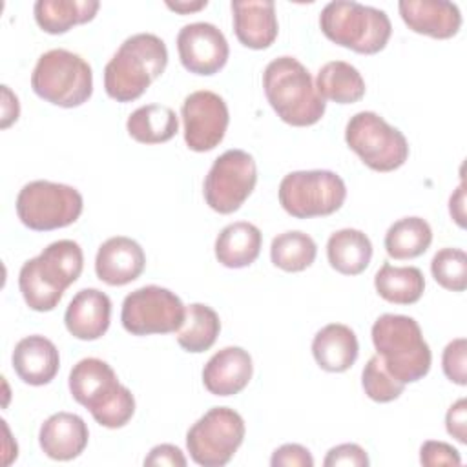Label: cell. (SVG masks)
Returning <instances> with one entry per match:
<instances>
[{
    "label": "cell",
    "mask_w": 467,
    "mask_h": 467,
    "mask_svg": "<svg viewBox=\"0 0 467 467\" xmlns=\"http://www.w3.org/2000/svg\"><path fill=\"white\" fill-rule=\"evenodd\" d=\"M166 5L171 9V11H177V13H192V11H199L202 7L208 5L206 0H199V2H166Z\"/></svg>",
    "instance_id": "cell-43"
},
{
    "label": "cell",
    "mask_w": 467,
    "mask_h": 467,
    "mask_svg": "<svg viewBox=\"0 0 467 467\" xmlns=\"http://www.w3.org/2000/svg\"><path fill=\"white\" fill-rule=\"evenodd\" d=\"M432 243L431 224L421 217H403L392 223L385 234V250L392 259H414Z\"/></svg>",
    "instance_id": "cell-30"
},
{
    "label": "cell",
    "mask_w": 467,
    "mask_h": 467,
    "mask_svg": "<svg viewBox=\"0 0 467 467\" xmlns=\"http://www.w3.org/2000/svg\"><path fill=\"white\" fill-rule=\"evenodd\" d=\"M99 7L97 0H36L33 13L42 31L62 35L73 26L93 20Z\"/></svg>",
    "instance_id": "cell-25"
},
{
    "label": "cell",
    "mask_w": 467,
    "mask_h": 467,
    "mask_svg": "<svg viewBox=\"0 0 467 467\" xmlns=\"http://www.w3.org/2000/svg\"><path fill=\"white\" fill-rule=\"evenodd\" d=\"M434 281L451 292L467 288V254L462 248H441L431 261Z\"/></svg>",
    "instance_id": "cell-33"
},
{
    "label": "cell",
    "mask_w": 467,
    "mask_h": 467,
    "mask_svg": "<svg viewBox=\"0 0 467 467\" xmlns=\"http://www.w3.org/2000/svg\"><path fill=\"white\" fill-rule=\"evenodd\" d=\"M370 336L383 365L401 383H414L431 370V348L414 317L383 314L374 321Z\"/></svg>",
    "instance_id": "cell-4"
},
{
    "label": "cell",
    "mask_w": 467,
    "mask_h": 467,
    "mask_svg": "<svg viewBox=\"0 0 467 467\" xmlns=\"http://www.w3.org/2000/svg\"><path fill=\"white\" fill-rule=\"evenodd\" d=\"M252 356L241 347H224L202 368V385L213 396L239 394L252 379Z\"/></svg>",
    "instance_id": "cell-18"
},
{
    "label": "cell",
    "mask_w": 467,
    "mask_h": 467,
    "mask_svg": "<svg viewBox=\"0 0 467 467\" xmlns=\"http://www.w3.org/2000/svg\"><path fill=\"white\" fill-rule=\"evenodd\" d=\"M89 431L86 421L73 412L51 414L38 431V443L44 454L57 462H69L80 456L88 445Z\"/></svg>",
    "instance_id": "cell-19"
},
{
    "label": "cell",
    "mask_w": 467,
    "mask_h": 467,
    "mask_svg": "<svg viewBox=\"0 0 467 467\" xmlns=\"http://www.w3.org/2000/svg\"><path fill=\"white\" fill-rule=\"evenodd\" d=\"M398 9L409 29L431 38H451L462 27L458 5L447 0H401Z\"/></svg>",
    "instance_id": "cell-17"
},
{
    "label": "cell",
    "mask_w": 467,
    "mask_h": 467,
    "mask_svg": "<svg viewBox=\"0 0 467 467\" xmlns=\"http://www.w3.org/2000/svg\"><path fill=\"white\" fill-rule=\"evenodd\" d=\"M2 128L11 126L20 113V106H18V99L16 95L11 93V89L7 86H2Z\"/></svg>",
    "instance_id": "cell-41"
},
{
    "label": "cell",
    "mask_w": 467,
    "mask_h": 467,
    "mask_svg": "<svg viewBox=\"0 0 467 467\" xmlns=\"http://www.w3.org/2000/svg\"><path fill=\"white\" fill-rule=\"evenodd\" d=\"M84 268V254L78 243L60 239L47 244L36 257L27 259L18 272V288L26 305L36 312L53 310L66 288L73 285Z\"/></svg>",
    "instance_id": "cell-1"
},
{
    "label": "cell",
    "mask_w": 467,
    "mask_h": 467,
    "mask_svg": "<svg viewBox=\"0 0 467 467\" xmlns=\"http://www.w3.org/2000/svg\"><path fill=\"white\" fill-rule=\"evenodd\" d=\"M277 195L283 210L296 219L325 217L343 206L347 186L330 170H299L281 179Z\"/></svg>",
    "instance_id": "cell-7"
},
{
    "label": "cell",
    "mask_w": 467,
    "mask_h": 467,
    "mask_svg": "<svg viewBox=\"0 0 467 467\" xmlns=\"http://www.w3.org/2000/svg\"><path fill=\"white\" fill-rule=\"evenodd\" d=\"M115 370L99 358H84L69 372V392L91 414L104 409L122 392Z\"/></svg>",
    "instance_id": "cell-15"
},
{
    "label": "cell",
    "mask_w": 467,
    "mask_h": 467,
    "mask_svg": "<svg viewBox=\"0 0 467 467\" xmlns=\"http://www.w3.org/2000/svg\"><path fill=\"white\" fill-rule=\"evenodd\" d=\"M420 462H421V465H427V467L460 465L462 463V456H460V452L452 445H449L445 441L429 440L420 449Z\"/></svg>",
    "instance_id": "cell-36"
},
{
    "label": "cell",
    "mask_w": 467,
    "mask_h": 467,
    "mask_svg": "<svg viewBox=\"0 0 467 467\" xmlns=\"http://www.w3.org/2000/svg\"><path fill=\"white\" fill-rule=\"evenodd\" d=\"M221 332V321L217 312L202 303H192L186 306L182 327L177 330V343L186 352L208 350Z\"/></svg>",
    "instance_id": "cell-31"
},
{
    "label": "cell",
    "mask_w": 467,
    "mask_h": 467,
    "mask_svg": "<svg viewBox=\"0 0 467 467\" xmlns=\"http://www.w3.org/2000/svg\"><path fill=\"white\" fill-rule=\"evenodd\" d=\"M465 188H463V182L456 188V192L451 195V201H449V212L452 215V219L456 221L458 226H465Z\"/></svg>",
    "instance_id": "cell-42"
},
{
    "label": "cell",
    "mask_w": 467,
    "mask_h": 467,
    "mask_svg": "<svg viewBox=\"0 0 467 467\" xmlns=\"http://www.w3.org/2000/svg\"><path fill=\"white\" fill-rule=\"evenodd\" d=\"M128 135L140 144H161L175 137L179 130L177 115L162 104H148L137 108L126 122Z\"/></svg>",
    "instance_id": "cell-28"
},
{
    "label": "cell",
    "mask_w": 467,
    "mask_h": 467,
    "mask_svg": "<svg viewBox=\"0 0 467 467\" xmlns=\"http://www.w3.org/2000/svg\"><path fill=\"white\" fill-rule=\"evenodd\" d=\"M327 257L336 272L358 275L367 270L372 259V243L361 230L343 228L328 237Z\"/></svg>",
    "instance_id": "cell-26"
},
{
    "label": "cell",
    "mask_w": 467,
    "mask_h": 467,
    "mask_svg": "<svg viewBox=\"0 0 467 467\" xmlns=\"http://www.w3.org/2000/svg\"><path fill=\"white\" fill-rule=\"evenodd\" d=\"M359 345L354 330L343 323L325 325L312 339L316 363L327 372H345L358 359Z\"/></svg>",
    "instance_id": "cell-23"
},
{
    "label": "cell",
    "mask_w": 467,
    "mask_h": 467,
    "mask_svg": "<svg viewBox=\"0 0 467 467\" xmlns=\"http://www.w3.org/2000/svg\"><path fill=\"white\" fill-rule=\"evenodd\" d=\"M186 458L182 454V451L171 443H161V445H155L148 456L144 458V465L148 467H162V465H168V467H186Z\"/></svg>",
    "instance_id": "cell-39"
},
{
    "label": "cell",
    "mask_w": 467,
    "mask_h": 467,
    "mask_svg": "<svg viewBox=\"0 0 467 467\" xmlns=\"http://www.w3.org/2000/svg\"><path fill=\"white\" fill-rule=\"evenodd\" d=\"M445 427L447 432L456 438L460 443H467V401L465 398H460L456 403H452L445 416Z\"/></svg>",
    "instance_id": "cell-40"
},
{
    "label": "cell",
    "mask_w": 467,
    "mask_h": 467,
    "mask_svg": "<svg viewBox=\"0 0 467 467\" xmlns=\"http://www.w3.org/2000/svg\"><path fill=\"white\" fill-rule=\"evenodd\" d=\"M168 64V49L153 33L128 36L104 67V89L117 102L139 99Z\"/></svg>",
    "instance_id": "cell-3"
},
{
    "label": "cell",
    "mask_w": 467,
    "mask_h": 467,
    "mask_svg": "<svg viewBox=\"0 0 467 467\" xmlns=\"http://www.w3.org/2000/svg\"><path fill=\"white\" fill-rule=\"evenodd\" d=\"M319 27L330 42L361 55L379 53L392 33L385 11L352 0L328 2L321 9Z\"/></svg>",
    "instance_id": "cell-5"
},
{
    "label": "cell",
    "mask_w": 467,
    "mask_h": 467,
    "mask_svg": "<svg viewBox=\"0 0 467 467\" xmlns=\"http://www.w3.org/2000/svg\"><path fill=\"white\" fill-rule=\"evenodd\" d=\"M177 51L184 69L206 77L223 69L230 55L223 31L208 22L186 24L177 35Z\"/></svg>",
    "instance_id": "cell-14"
},
{
    "label": "cell",
    "mask_w": 467,
    "mask_h": 467,
    "mask_svg": "<svg viewBox=\"0 0 467 467\" xmlns=\"http://www.w3.org/2000/svg\"><path fill=\"white\" fill-rule=\"evenodd\" d=\"M361 385L365 394L378 403H389L403 394L405 383L396 379L387 367L383 365L381 358L376 354L372 356L361 372Z\"/></svg>",
    "instance_id": "cell-34"
},
{
    "label": "cell",
    "mask_w": 467,
    "mask_h": 467,
    "mask_svg": "<svg viewBox=\"0 0 467 467\" xmlns=\"http://www.w3.org/2000/svg\"><path fill=\"white\" fill-rule=\"evenodd\" d=\"M244 420L230 407H213L186 432L190 458L202 467L226 465L244 440Z\"/></svg>",
    "instance_id": "cell-10"
},
{
    "label": "cell",
    "mask_w": 467,
    "mask_h": 467,
    "mask_svg": "<svg viewBox=\"0 0 467 467\" xmlns=\"http://www.w3.org/2000/svg\"><path fill=\"white\" fill-rule=\"evenodd\" d=\"M186 316V306L171 290L148 285L133 290L122 301L120 323L133 336L177 332Z\"/></svg>",
    "instance_id": "cell-11"
},
{
    "label": "cell",
    "mask_w": 467,
    "mask_h": 467,
    "mask_svg": "<svg viewBox=\"0 0 467 467\" xmlns=\"http://www.w3.org/2000/svg\"><path fill=\"white\" fill-rule=\"evenodd\" d=\"M234 31L237 40L250 49H266L277 38L279 24L272 0L232 2Z\"/></svg>",
    "instance_id": "cell-21"
},
{
    "label": "cell",
    "mask_w": 467,
    "mask_h": 467,
    "mask_svg": "<svg viewBox=\"0 0 467 467\" xmlns=\"http://www.w3.org/2000/svg\"><path fill=\"white\" fill-rule=\"evenodd\" d=\"M374 286L379 297L394 305H412L420 301L425 290V279L416 266H392L383 263L374 275Z\"/></svg>",
    "instance_id": "cell-29"
},
{
    "label": "cell",
    "mask_w": 467,
    "mask_h": 467,
    "mask_svg": "<svg viewBox=\"0 0 467 467\" xmlns=\"http://www.w3.org/2000/svg\"><path fill=\"white\" fill-rule=\"evenodd\" d=\"M111 301L99 288H82L69 301L64 323L67 332L82 341H93L109 328Z\"/></svg>",
    "instance_id": "cell-20"
},
{
    "label": "cell",
    "mask_w": 467,
    "mask_h": 467,
    "mask_svg": "<svg viewBox=\"0 0 467 467\" xmlns=\"http://www.w3.org/2000/svg\"><path fill=\"white\" fill-rule=\"evenodd\" d=\"M316 89L323 99L336 104H354L365 95V80L352 64L332 60L317 71Z\"/></svg>",
    "instance_id": "cell-27"
},
{
    "label": "cell",
    "mask_w": 467,
    "mask_h": 467,
    "mask_svg": "<svg viewBox=\"0 0 467 467\" xmlns=\"http://www.w3.org/2000/svg\"><path fill=\"white\" fill-rule=\"evenodd\" d=\"M317 254L316 241L299 230H290L275 235L270 244V259L274 266L285 272L306 270Z\"/></svg>",
    "instance_id": "cell-32"
},
{
    "label": "cell",
    "mask_w": 467,
    "mask_h": 467,
    "mask_svg": "<svg viewBox=\"0 0 467 467\" xmlns=\"http://www.w3.org/2000/svg\"><path fill=\"white\" fill-rule=\"evenodd\" d=\"M348 148L374 171H394L409 159L405 135L374 111H359L345 128Z\"/></svg>",
    "instance_id": "cell-9"
},
{
    "label": "cell",
    "mask_w": 467,
    "mask_h": 467,
    "mask_svg": "<svg viewBox=\"0 0 467 467\" xmlns=\"http://www.w3.org/2000/svg\"><path fill=\"white\" fill-rule=\"evenodd\" d=\"M257 182V166L244 150H226L219 155L202 184L206 204L217 213H234L250 197Z\"/></svg>",
    "instance_id": "cell-12"
},
{
    "label": "cell",
    "mask_w": 467,
    "mask_h": 467,
    "mask_svg": "<svg viewBox=\"0 0 467 467\" xmlns=\"http://www.w3.org/2000/svg\"><path fill=\"white\" fill-rule=\"evenodd\" d=\"M33 91L60 108H77L93 93L91 66L67 49H49L38 57L31 73Z\"/></svg>",
    "instance_id": "cell-6"
},
{
    "label": "cell",
    "mask_w": 467,
    "mask_h": 467,
    "mask_svg": "<svg viewBox=\"0 0 467 467\" xmlns=\"http://www.w3.org/2000/svg\"><path fill=\"white\" fill-rule=\"evenodd\" d=\"M16 215L24 226L49 232L73 224L84 208L80 192L69 184L31 181L16 195Z\"/></svg>",
    "instance_id": "cell-8"
},
{
    "label": "cell",
    "mask_w": 467,
    "mask_h": 467,
    "mask_svg": "<svg viewBox=\"0 0 467 467\" xmlns=\"http://www.w3.org/2000/svg\"><path fill=\"white\" fill-rule=\"evenodd\" d=\"M184 142L193 151H210L224 139L230 113L224 99L213 91L190 93L181 108Z\"/></svg>",
    "instance_id": "cell-13"
},
{
    "label": "cell",
    "mask_w": 467,
    "mask_h": 467,
    "mask_svg": "<svg viewBox=\"0 0 467 467\" xmlns=\"http://www.w3.org/2000/svg\"><path fill=\"white\" fill-rule=\"evenodd\" d=\"M261 230L246 221L224 226L215 239V257L226 268L250 266L261 252Z\"/></svg>",
    "instance_id": "cell-24"
},
{
    "label": "cell",
    "mask_w": 467,
    "mask_h": 467,
    "mask_svg": "<svg viewBox=\"0 0 467 467\" xmlns=\"http://www.w3.org/2000/svg\"><path fill=\"white\" fill-rule=\"evenodd\" d=\"M11 361L16 376L33 387L47 385L60 367L58 348L51 339L38 334L22 337L15 345Z\"/></svg>",
    "instance_id": "cell-22"
},
{
    "label": "cell",
    "mask_w": 467,
    "mask_h": 467,
    "mask_svg": "<svg viewBox=\"0 0 467 467\" xmlns=\"http://www.w3.org/2000/svg\"><path fill=\"white\" fill-rule=\"evenodd\" d=\"M263 88L272 109L290 126H312L325 115V99L317 93L308 69L294 57L274 58L265 67Z\"/></svg>",
    "instance_id": "cell-2"
},
{
    "label": "cell",
    "mask_w": 467,
    "mask_h": 467,
    "mask_svg": "<svg viewBox=\"0 0 467 467\" xmlns=\"http://www.w3.org/2000/svg\"><path fill=\"white\" fill-rule=\"evenodd\" d=\"M146 266L144 250L126 235L106 239L95 257L97 277L109 286H124L135 281Z\"/></svg>",
    "instance_id": "cell-16"
},
{
    "label": "cell",
    "mask_w": 467,
    "mask_h": 467,
    "mask_svg": "<svg viewBox=\"0 0 467 467\" xmlns=\"http://www.w3.org/2000/svg\"><path fill=\"white\" fill-rule=\"evenodd\" d=\"M272 467H312L310 451L299 443H285L277 447L270 458Z\"/></svg>",
    "instance_id": "cell-38"
},
{
    "label": "cell",
    "mask_w": 467,
    "mask_h": 467,
    "mask_svg": "<svg viewBox=\"0 0 467 467\" xmlns=\"http://www.w3.org/2000/svg\"><path fill=\"white\" fill-rule=\"evenodd\" d=\"M467 341L463 337L452 339L441 354V368L447 379H451L456 385H465L467 383Z\"/></svg>",
    "instance_id": "cell-35"
},
{
    "label": "cell",
    "mask_w": 467,
    "mask_h": 467,
    "mask_svg": "<svg viewBox=\"0 0 467 467\" xmlns=\"http://www.w3.org/2000/svg\"><path fill=\"white\" fill-rule=\"evenodd\" d=\"M368 456L365 452L363 447H359L358 443H341L332 447L325 460L323 465L325 467H337V465H352V467H367Z\"/></svg>",
    "instance_id": "cell-37"
}]
</instances>
